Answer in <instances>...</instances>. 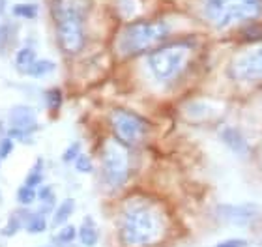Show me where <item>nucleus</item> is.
<instances>
[{
	"instance_id": "20",
	"label": "nucleus",
	"mask_w": 262,
	"mask_h": 247,
	"mask_svg": "<svg viewBox=\"0 0 262 247\" xmlns=\"http://www.w3.org/2000/svg\"><path fill=\"white\" fill-rule=\"evenodd\" d=\"M77 236V231L73 225H66L60 229V232L55 236V243L56 245H68V243H71L73 240H75Z\"/></svg>"
},
{
	"instance_id": "26",
	"label": "nucleus",
	"mask_w": 262,
	"mask_h": 247,
	"mask_svg": "<svg viewBox=\"0 0 262 247\" xmlns=\"http://www.w3.org/2000/svg\"><path fill=\"white\" fill-rule=\"evenodd\" d=\"M249 242L247 240H242V238H230V240H223V242H219L217 245L213 247H247Z\"/></svg>"
},
{
	"instance_id": "34",
	"label": "nucleus",
	"mask_w": 262,
	"mask_h": 247,
	"mask_svg": "<svg viewBox=\"0 0 262 247\" xmlns=\"http://www.w3.org/2000/svg\"><path fill=\"white\" fill-rule=\"evenodd\" d=\"M45 247H51V245H45Z\"/></svg>"
},
{
	"instance_id": "8",
	"label": "nucleus",
	"mask_w": 262,
	"mask_h": 247,
	"mask_svg": "<svg viewBox=\"0 0 262 247\" xmlns=\"http://www.w3.org/2000/svg\"><path fill=\"white\" fill-rule=\"evenodd\" d=\"M229 73L236 81H262V47L238 56L229 66Z\"/></svg>"
},
{
	"instance_id": "12",
	"label": "nucleus",
	"mask_w": 262,
	"mask_h": 247,
	"mask_svg": "<svg viewBox=\"0 0 262 247\" xmlns=\"http://www.w3.org/2000/svg\"><path fill=\"white\" fill-rule=\"evenodd\" d=\"M221 137H223L225 144H227L230 150H234L238 154H244V152H246V148H247L246 139H244V135H242L236 127H227V129H223Z\"/></svg>"
},
{
	"instance_id": "1",
	"label": "nucleus",
	"mask_w": 262,
	"mask_h": 247,
	"mask_svg": "<svg viewBox=\"0 0 262 247\" xmlns=\"http://www.w3.org/2000/svg\"><path fill=\"white\" fill-rule=\"evenodd\" d=\"M118 232L124 247H150L165 234V219L152 203L133 200L122 210Z\"/></svg>"
},
{
	"instance_id": "25",
	"label": "nucleus",
	"mask_w": 262,
	"mask_h": 247,
	"mask_svg": "<svg viewBox=\"0 0 262 247\" xmlns=\"http://www.w3.org/2000/svg\"><path fill=\"white\" fill-rule=\"evenodd\" d=\"M11 150H13V139L4 137L2 141H0V158L6 160V158L11 154Z\"/></svg>"
},
{
	"instance_id": "11",
	"label": "nucleus",
	"mask_w": 262,
	"mask_h": 247,
	"mask_svg": "<svg viewBox=\"0 0 262 247\" xmlns=\"http://www.w3.org/2000/svg\"><path fill=\"white\" fill-rule=\"evenodd\" d=\"M28 217H30V212H28V210H17V212H13V214L10 215V219H8V225L0 231V234L6 238L13 236L19 229H23V227L27 225Z\"/></svg>"
},
{
	"instance_id": "27",
	"label": "nucleus",
	"mask_w": 262,
	"mask_h": 247,
	"mask_svg": "<svg viewBox=\"0 0 262 247\" xmlns=\"http://www.w3.org/2000/svg\"><path fill=\"white\" fill-rule=\"evenodd\" d=\"M38 198L41 200V203H45V200H55V191H53V187L51 186L41 187V189L38 191Z\"/></svg>"
},
{
	"instance_id": "24",
	"label": "nucleus",
	"mask_w": 262,
	"mask_h": 247,
	"mask_svg": "<svg viewBox=\"0 0 262 247\" xmlns=\"http://www.w3.org/2000/svg\"><path fill=\"white\" fill-rule=\"evenodd\" d=\"M47 105H49L51 109H60V105H62V94L60 90H49L47 92Z\"/></svg>"
},
{
	"instance_id": "4",
	"label": "nucleus",
	"mask_w": 262,
	"mask_h": 247,
	"mask_svg": "<svg viewBox=\"0 0 262 247\" xmlns=\"http://www.w3.org/2000/svg\"><path fill=\"white\" fill-rule=\"evenodd\" d=\"M189 60V49L182 45L159 47L148 56V66L159 81H172L184 72Z\"/></svg>"
},
{
	"instance_id": "6",
	"label": "nucleus",
	"mask_w": 262,
	"mask_h": 247,
	"mask_svg": "<svg viewBox=\"0 0 262 247\" xmlns=\"http://www.w3.org/2000/svg\"><path fill=\"white\" fill-rule=\"evenodd\" d=\"M258 10V0H206L208 17L219 27L255 17Z\"/></svg>"
},
{
	"instance_id": "33",
	"label": "nucleus",
	"mask_w": 262,
	"mask_h": 247,
	"mask_svg": "<svg viewBox=\"0 0 262 247\" xmlns=\"http://www.w3.org/2000/svg\"><path fill=\"white\" fill-rule=\"evenodd\" d=\"M260 247H262V240H260Z\"/></svg>"
},
{
	"instance_id": "5",
	"label": "nucleus",
	"mask_w": 262,
	"mask_h": 247,
	"mask_svg": "<svg viewBox=\"0 0 262 247\" xmlns=\"http://www.w3.org/2000/svg\"><path fill=\"white\" fill-rule=\"evenodd\" d=\"M101 172L105 184L113 189H118L126 184L129 176V158L126 146L120 141H109L105 144L101 155Z\"/></svg>"
},
{
	"instance_id": "3",
	"label": "nucleus",
	"mask_w": 262,
	"mask_h": 247,
	"mask_svg": "<svg viewBox=\"0 0 262 247\" xmlns=\"http://www.w3.org/2000/svg\"><path fill=\"white\" fill-rule=\"evenodd\" d=\"M169 34V27L163 21H137L122 32L120 51L124 55H137L163 43Z\"/></svg>"
},
{
	"instance_id": "21",
	"label": "nucleus",
	"mask_w": 262,
	"mask_h": 247,
	"mask_svg": "<svg viewBox=\"0 0 262 247\" xmlns=\"http://www.w3.org/2000/svg\"><path fill=\"white\" fill-rule=\"evenodd\" d=\"M36 198H38V191H36V187L23 186V187L17 189V200H19V204L28 206V204H32Z\"/></svg>"
},
{
	"instance_id": "2",
	"label": "nucleus",
	"mask_w": 262,
	"mask_h": 247,
	"mask_svg": "<svg viewBox=\"0 0 262 247\" xmlns=\"http://www.w3.org/2000/svg\"><path fill=\"white\" fill-rule=\"evenodd\" d=\"M56 21V36L60 47L75 55L84 47V0H55L53 6Z\"/></svg>"
},
{
	"instance_id": "30",
	"label": "nucleus",
	"mask_w": 262,
	"mask_h": 247,
	"mask_svg": "<svg viewBox=\"0 0 262 247\" xmlns=\"http://www.w3.org/2000/svg\"><path fill=\"white\" fill-rule=\"evenodd\" d=\"M2 139H4V124L0 122V141H2Z\"/></svg>"
},
{
	"instance_id": "9",
	"label": "nucleus",
	"mask_w": 262,
	"mask_h": 247,
	"mask_svg": "<svg viewBox=\"0 0 262 247\" xmlns=\"http://www.w3.org/2000/svg\"><path fill=\"white\" fill-rule=\"evenodd\" d=\"M217 217L229 225H249L258 217L257 206L247 204H221L215 208Z\"/></svg>"
},
{
	"instance_id": "23",
	"label": "nucleus",
	"mask_w": 262,
	"mask_h": 247,
	"mask_svg": "<svg viewBox=\"0 0 262 247\" xmlns=\"http://www.w3.org/2000/svg\"><path fill=\"white\" fill-rule=\"evenodd\" d=\"M75 169L79 170V172H84V174H88V172H92L94 170V165L92 161H90V158L84 154H79V158L75 160Z\"/></svg>"
},
{
	"instance_id": "32",
	"label": "nucleus",
	"mask_w": 262,
	"mask_h": 247,
	"mask_svg": "<svg viewBox=\"0 0 262 247\" xmlns=\"http://www.w3.org/2000/svg\"><path fill=\"white\" fill-rule=\"evenodd\" d=\"M0 163H2V158H0Z\"/></svg>"
},
{
	"instance_id": "29",
	"label": "nucleus",
	"mask_w": 262,
	"mask_h": 247,
	"mask_svg": "<svg viewBox=\"0 0 262 247\" xmlns=\"http://www.w3.org/2000/svg\"><path fill=\"white\" fill-rule=\"evenodd\" d=\"M6 11V0H0V15Z\"/></svg>"
},
{
	"instance_id": "22",
	"label": "nucleus",
	"mask_w": 262,
	"mask_h": 247,
	"mask_svg": "<svg viewBox=\"0 0 262 247\" xmlns=\"http://www.w3.org/2000/svg\"><path fill=\"white\" fill-rule=\"evenodd\" d=\"M79 154H81V144L73 143V144H70V146L66 148L64 154H62V161H64V163H71V161H75L77 158H79Z\"/></svg>"
},
{
	"instance_id": "31",
	"label": "nucleus",
	"mask_w": 262,
	"mask_h": 247,
	"mask_svg": "<svg viewBox=\"0 0 262 247\" xmlns=\"http://www.w3.org/2000/svg\"><path fill=\"white\" fill-rule=\"evenodd\" d=\"M62 247H71V243H68V245H62Z\"/></svg>"
},
{
	"instance_id": "28",
	"label": "nucleus",
	"mask_w": 262,
	"mask_h": 247,
	"mask_svg": "<svg viewBox=\"0 0 262 247\" xmlns=\"http://www.w3.org/2000/svg\"><path fill=\"white\" fill-rule=\"evenodd\" d=\"M8 36H10V25H0V49L8 45Z\"/></svg>"
},
{
	"instance_id": "13",
	"label": "nucleus",
	"mask_w": 262,
	"mask_h": 247,
	"mask_svg": "<svg viewBox=\"0 0 262 247\" xmlns=\"http://www.w3.org/2000/svg\"><path fill=\"white\" fill-rule=\"evenodd\" d=\"M79 240L84 247H94L98 243V231H96V225L90 217L82 221V225L79 227Z\"/></svg>"
},
{
	"instance_id": "16",
	"label": "nucleus",
	"mask_w": 262,
	"mask_h": 247,
	"mask_svg": "<svg viewBox=\"0 0 262 247\" xmlns=\"http://www.w3.org/2000/svg\"><path fill=\"white\" fill-rule=\"evenodd\" d=\"M25 229H27V232H30V234H41V232H45L47 231L45 215L41 214V212H36V214L30 212V217H28Z\"/></svg>"
},
{
	"instance_id": "18",
	"label": "nucleus",
	"mask_w": 262,
	"mask_h": 247,
	"mask_svg": "<svg viewBox=\"0 0 262 247\" xmlns=\"http://www.w3.org/2000/svg\"><path fill=\"white\" fill-rule=\"evenodd\" d=\"M55 62L51 60H36L30 66V70H28L27 75H30V77H43V75H49L51 72H55Z\"/></svg>"
},
{
	"instance_id": "17",
	"label": "nucleus",
	"mask_w": 262,
	"mask_h": 247,
	"mask_svg": "<svg viewBox=\"0 0 262 247\" xmlns=\"http://www.w3.org/2000/svg\"><path fill=\"white\" fill-rule=\"evenodd\" d=\"M43 182V160L39 158L34 167L30 169V172L27 174V180H25V186L28 187H38L39 184Z\"/></svg>"
},
{
	"instance_id": "10",
	"label": "nucleus",
	"mask_w": 262,
	"mask_h": 247,
	"mask_svg": "<svg viewBox=\"0 0 262 247\" xmlns=\"http://www.w3.org/2000/svg\"><path fill=\"white\" fill-rule=\"evenodd\" d=\"M10 122L11 127H21V129H27L30 133H34V129L38 127V124H36V113L30 107H25V105L13 107L10 110Z\"/></svg>"
},
{
	"instance_id": "19",
	"label": "nucleus",
	"mask_w": 262,
	"mask_h": 247,
	"mask_svg": "<svg viewBox=\"0 0 262 247\" xmlns=\"http://www.w3.org/2000/svg\"><path fill=\"white\" fill-rule=\"evenodd\" d=\"M13 15L23 17V19H34L38 15V4L34 2H23V4L13 6Z\"/></svg>"
},
{
	"instance_id": "14",
	"label": "nucleus",
	"mask_w": 262,
	"mask_h": 247,
	"mask_svg": "<svg viewBox=\"0 0 262 247\" xmlns=\"http://www.w3.org/2000/svg\"><path fill=\"white\" fill-rule=\"evenodd\" d=\"M75 210V200L73 198H66L64 203L58 204V208L55 210V217H53V227H62L68 223Z\"/></svg>"
},
{
	"instance_id": "15",
	"label": "nucleus",
	"mask_w": 262,
	"mask_h": 247,
	"mask_svg": "<svg viewBox=\"0 0 262 247\" xmlns=\"http://www.w3.org/2000/svg\"><path fill=\"white\" fill-rule=\"evenodd\" d=\"M36 60H38V58H36V51H34L32 47H23V49L17 51L15 66L21 73H28L30 66H32Z\"/></svg>"
},
{
	"instance_id": "7",
	"label": "nucleus",
	"mask_w": 262,
	"mask_h": 247,
	"mask_svg": "<svg viewBox=\"0 0 262 247\" xmlns=\"http://www.w3.org/2000/svg\"><path fill=\"white\" fill-rule=\"evenodd\" d=\"M111 126L116 141H120L124 146H135L148 135V122L126 109H115L111 113Z\"/></svg>"
}]
</instances>
